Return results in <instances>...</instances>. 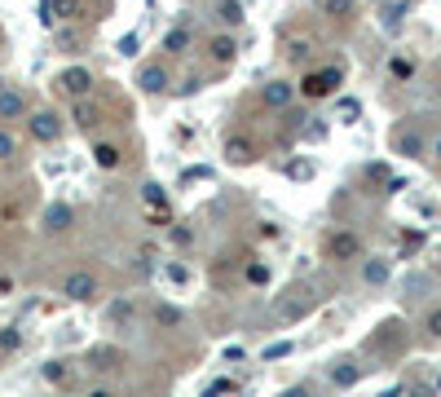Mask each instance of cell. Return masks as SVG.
I'll return each instance as SVG.
<instances>
[{
	"instance_id": "obj_28",
	"label": "cell",
	"mask_w": 441,
	"mask_h": 397,
	"mask_svg": "<svg viewBox=\"0 0 441 397\" xmlns=\"http://www.w3.org/2000/svg\"><path fill=\"white\" fill-rule=\"evenodd\" d=\"M402 13H406V5H388V9H384V23H388V27H397V23H402Z\"/></svg>"
},
{
	"instance_id": "obj_6",
	"label": "cell",
	"mask_w": 441,
	"mask_h": 397,
	"mask_svg": "<svg viewBox=\"0 0 441 397\" xmlns=\"http://www.w3.org/2000/svg\"><path fill=\"white\" fill-rule=\"evenodd\" d=\"M71 221H75V212H71L67 203H53V208L44 212V229H49V234H62V229H67Z\"/></svg>"
},
{
	"instance_id": "obj_13",
	"label": "cell",
	"mask_w": 441,
	"mask_h": 397,
	"mask_svg": "<svg viewBox=\"0 0 441 397\" xmlns=\"http://www.w3.org/2000/svg\"><path fill=\"white\" fill-rule=\"evenodd\" d=\"M186 44H190V31H186V27H172L168 40H163V49H168V53H186Z\"/></svg>"
},
{
	"instance_id": "obj_15",
	"label": "cell",
	"mask_w": 441,
	"mask_h": 397,
	"mask_svg": "<svg viewBox=\"0 0 441 397\" xmlns=\"http://www.w3.org/2000/svg\"><path fill=\"white\" fill-rule=\"evenodd\" d=\"M362 274H366V283H371V287H380L384 278H388V265H384V260H371V265H366Z\"/></svg>"
},
{
	"instance_id": "obj_36",
	"label": "cell",
	"mask_w": 441,
	"mask_h": 397,
	"mask_svg": "<svg viewBox=\"0 0 441 397\" xmlns=\"http://www.w3.org/2000/svg\"><path fill=\"white\" fill-rule=\"evenodd\" d=\"M287 397H309V393H305V389H291V393H287Z\"/></svg>"
},
{
	"instance_id": "obj_39",
	"label": "cell",
	"mask_w": 441,
	"mask_h": 397,
	"mask_svg": "<svg viewBox=\"0 0 441 397\" xmlns=\"http://www.w3.org/2000/svg\"><path fill=\"white\" fill-rule=\"evenodd\" d=\"M93 397H110V393H93Z\"/></svg>"
},
{
	"instance_id": "obj_19",
	"label": "cell",
	"mask_w": 441,
	"mask_h": 397,
	"mask_svg": "<svg viewBox=\"0 0 441 397\" xmlns=\"http://www.w3.org/2000/svg\"><path fill=\"white\" fill-rule=\"evenodd\" d=\"M75 124H79V128H93V124H97V106H84V102H79V106H75Z\"/></svg>"
},
{
	"instance_id": "obj_17",
	"label": "cell",
	"mask_w": 441,
	"mask_h": 397,
	"mask_svg": "<svg viewBox=\"0 0 441 397\" xmlns=\"http://www.w3.org/2000/svg\"><path fill=\"white\" fill-rule=\"evenodd\" d=\"M388 71H393L397 80H411L415 75V62L411 58H393V62H388Z\"/></svg>"
},
{
	"instance_id": "obj_30",
	"label": "cell",
	"mask_w": 441,
	"mask_h": 397,
	"mask_svg": "<svg viewBox=\"0 0 441 397\" xmlns=\"http://www.w3.org/2000/svg\"><path fill=\"white\" fill-rule=\"evenodd\" d=\"M159 322L163 327H177V322H181V313H177V309H159Z\"/></svg>"
},
{
	"instance_id": "obj_14",
	"label": "cell",
	"mask_w": 441,
	"mask_h": 397,
	"mask_svg": "<svg viewBox=\"0 0 441 397\" xmlns=\"http://www.w3.org/2000/svg\"><path fill=\"white\" fill-rule=\"evenodd\" d=\"M397 151H402V155H419L423 141L415 137V132H397Z\"/></svg>"
},
{
	"instance_id": "obj_32",
	"label": "cell",
	"mask_w": 441,
	"mask_h": 397,
	"mask_svg": "<svg viewBox=\"0 0 441 397\" xmlns=\"http://www.w3.org/2000/svg\"><path fill=\"white\" fill-rule=\"evenodd\" d=\"M168 278H172V283H186L190 274H186V265H168Z\"/></svg>"
},
{
	"instance_id": "obj_11",
	"label": "cell",
	"mask_w": 441,
	"mask_h": 397,
	"mask_svg": "<svg viewBox=\"0 0 441 397\" xmlns=\"http://www.w3.org/2000/svg\"><path fill=\"white\" fill-rule=\"evenodd\" d=\"M18 115H27L23 93H0V120H18Z\"/></svg>"
},
{
	"instance_id": "obj_25",
	"label": "cell",
	"mask_w": 441,
	"mask_h": 397,
	"mask_svg": "<svg viewBox=\"0 0 441 397\" xmlns=\"http://www.w3.org/2000/svg\"><path fill=\"white\" fill-rule=\"evenodd\" d=\"M331 379H335L340 389H349V384H357V371H353V367H340V371H335Z\"/></svg>"
},
{
	"instance_id": "obj_26",
	"label": "cell",
	"mask_w": 441,
	"mask_h": 397,
	"mask_svg": "<svg viewBox=\"0 0 441 397\" xmlns=\"http://www.w3.org/2000/svg\"><path fill=\"white\" fill-rule=\"evenodd\" d=\"M248 283H269V270H265V265H248Z\"/></svg>"
},
{
	"instance_id": "obj_4",
	"label": "cell",
	"mask_w": 441,
	"mask_h": 397,
	"mask_svg": "<svg viewBox=\"0 0 441 397\" xmlns=\"http://www.w3.org/2000/svg\"><path fill=\"white\" fill-rule=\"evenodd\" d=\"M67 296H71V301H93V296H97V278L89 270H75L67 278Z\"/></svg>"
},
{
	"instance_id": "obj_34",
	"label": "cell",
	"mask_w": 441,
	"mask_h": 397,
	"mask_svg": "<svg viewBox=\"0 0 441 397\" xmlns=\"http://www.w3.org/2000/svg\"><path fill=\"white\" fill-rule=\"evenodd\" d=\"M419 243H423V234H406V239H402V252H415Z\"/></svg>"
},
{
	"instance_id": "obj_7",
	"label": "cell",
	"mask_w": 441,
	"mask_h": 397,
	"mask_svg": "<svg viewBox=\"0 0 441 397\" xmlns=\"http://www.w3.org/2000/svg\"><path fill=\"white\" fill-rule=\"evenodd\" d=\"M137 84H141L146 93H163V89H168V71H163V66H141Z\"/></svg>"
},
{
	"instance_id": "obj_1",
	"label": "cell",
	"mask_w": 441,
	"mask_h": 397,
	"mask_svg": "<svg viewBox=\"0 0 441 397\" xmlns=\"http://www.w3.org/2000/svg\"><path fill=\"white\" fill-rule=\"evenodd\" d=\"M340 80H345V71H340V66H322V71H309V75L300 80V93H305V97H331V93L340 89Z\"/></svg>"
},
{
	"instance_id": "obj_33",
	"label": "cell",
	"mask_w": 441,
	"mask_h": 397,
	"mask_svg": "<svg viewBox=\"0 0 441 397\" xmlns=\"http://www.w3.org/2000/svg\"><path fill=\"white\" fill-rule=\"evenodd\" d=\"M13 155V137H9V132H0V159H9Z\"/></svg>"
},
{
	"instance_id": "obj_12",
	"label": "cell",
	"mask_w": 441,
	"mask_h": 397,
	"mask_svg": "<svg viewBox=\"0 0 441 397\" xmlns=\"http://www.w3.org/2000/svg\"><path fill=\"white\" fill-rule=\"evenodd\" d=\"M234 53H238V44L230 36H212V58L217 62H234Z\"/></svg>"
},
{
	"instance_id": "obj_9",
	"label": "cell",
	"mask_w": 441,
	"mask_h": 397,
	"mask_svg": "<svg viewBox=\"0 0 441 397\" xmlns=\"http://www.w3.org/2000/svg\"><path fill=\"white\" fill-rule=\"evenodd\" d=\"M93 159H97V168H120V146H110V141H97L93 146Z\"/></svg>"
},
{
	"instance_id": "obj_29",
	"label": "cell",
	"mask_w": 441,
	"mask_h": 397,
	"mask_svg": "<svg viewBox=\"0 0 441 397\" xmlns=\"http://www.w3.org/2000/svg\"><path fill=\"white\" fill-rule=\"evenodd\" d=\"M291 353V340H283V344H269L265 349V358H287Z\"/></svg>"
},
{
	"instance_id": "obj_10",
	"label": "cell",
	"mask_w": 441,
	"mask_h": 397,
	"mask_svg": "<svg viewBox=\"0 0 441 397\" xmlns=\"http://www.w3.org/2000/svg\"><path fill=\"white\" fill-rule=\"evenodd\" d=\"M291 93H296L291 84L274 80V84H265V93H260V97H265V106H287V102H291Z\"/></svg>"
},
{
	"instance_id": "obj_8",
	"label": "cell",
	"mask_w": 441,
	"mask_h": 397,
	"mask_svg": "<svg viewBox=\"0 0 441 397\" xmlns=\"http://www.w3.org/2000/svg\"><path fill=\"white\" fill-rule=\"evenodd\" d=\"M225 159H230V163H252V159H256V151H252V141L230 137V141H225Z\"/></svg>"
},
{
	"instance_id": "obj_20",
	"label": "cell",
	"mask_w": 441,
	"mask_h": 397,
	"mask_svg": "<svg viewBox=\"0 0 441 397\" xmlns=\"http://www.w3.org/2000/svg\"><path fill=\"white\" fill-rule=\"evenodd\" d=\"M49 9H53V18H67V13H75V5L79 0H44Z\"/></svg>"
},
{
	"instance_id": "obj_23",
	"label": "cell",
	"mask_w": 441,
	"mask_h": 397,
	"mask_svg": "<svg viewBox=\"0 0 441 397\" xmlns=\"http://www.w3.org/2000/svg\"><path fill=\"white\" fill-rule=\"evenodd\" d=\"M137 44H141V36H137V31H128V36L120 40V53L124 58H137Z\"/></svg>"
},
{
	"instance_id": "obj_5",
	"label": "cell",
	"mask_w": 441,
	"mask_h": 397,
	"mask_svg": "<svg viewBox=\"0 0 441 397\" xmlns=\"http://www.w3.org/2000/svg\"><path fill=\"white\" fill-rule=\"evenodd\" d=\"M31 132H36V141H58V132H62V124H58V115H49V111H40V115H31Z\"/></svg>"
},
{
	"instance_id": "obj_38",
	"label": "cell",
	"mask_w": 441,
	"mask_h": 397,
	"mask_svg": "<svg viewBox=\"0 0 441 397\" xmlns=\"http://www.w3.org/2000/svg\"><path fill=\"white\" fill-rule=\"evenodd\" d=\"M384 397H402V389H388V393H384Z\"/></svg>"
},
{
	"instance_id": "obj_2",
	"label": "cell",
	"mask_w": 441,
	"mask_h": 397,
	"mask_svg": "<svg viewBox=\"0 0 441 397\" xmlns=\"http://www.w3.org/2000/svg\"><path fill=\"white\" fill-rule=\"evenodd\" d=\"M58 84H62V93H71V97H84V93L93 89V75L84 71V66H67V71L58 75Z\"/></svg>"
},
{
	"instance_id": "obj_35",
	"label": "cell",
	"mask_w": 441,
	"mask_h": 397,
	"mask_svg": "<svg viewBox=\"0 0 441 397\" xmlns=\"http://www.w3.org/2000/svg\"><path fill=\"white\" fill-rule=\"evenodd\" d=\"M428 331H433V336H441V309H437L433 318H428Z\"/></svg>"
},
{
	"instance_id": "obj_16",
	"label": "cell",
	"mask_w": 441,
	"mask_h": 397,
	"mask_svg": "<svg viewBox=\"0 0 441 397\" xmlns=\"http://www.w3.org/2000/svg\"><path fill=\"white\" fill-rule=\"evenodd\" d=\"M221 23H230V27L243 23V5H238V0H225V5H221Z\"/></svg>"
},
{
	"instance_id": "obj_37",
	"label": "cell",
	"mask_w": 441,
	"mask_h": 397,
	"mask_svg": "<svg viewBox=\"0 0 441 397\" xmlns=\"http://www.w3.org/2000/svg\"><path fill=\"white\" fill-rule=\"evenodd\" d=\"M9 291V278H0V296H5Z\"/></svg>"
},
{
	"instance_id": "obj_27",
	"label": "cell",
	"mask_w": 441,
	"mask_h": 397,
	"mask_svg": "<svg viewBox=\"0 0 441 397\" xmlns=\"http://www.w3.org/2000/svg\"><path fill=\"white\" fill-rule=\"evenodd\" d=\"M44 379H49V384H62V379H67V371H62V362H49V367H44Z\"/></svg>"
},
{
	"instance_id": "obj_22",
	"label": "cell",
	"mask_w": 441,
	"mask_h": 397,
	"mask_svg": "<svg viewBox=\"0 0 441 397\" xmlns=\"http://www.w3.org/2000/svg\"><path fill=\"white\" fill-rule=\"evenodd\" d=\"M18 344H23V336H18L13 327H5V331H0V349H5V353H13Z\"/></svg>"
},
{
	"instance_id": "obj_24",
	"label": "cell",
	"mask_w": 441,
	"mask_h": 397,
	"mask_svg": "<svg viewBox=\"0 0 441 397\" xmlns=\"http://www.w3.org/2000/svg\"><path fill=\"white\" fill-rule=\"evenodd\" d=\"M326 13H335V18H349V13H353V0H326Z\"/></svg>"
},
{
	"instance_id": "obj_3",
	"label": "cell",
	"mask_w": 441,
	"mask_h": 397,
	"mask_svg": "<svg viewBox=\"0 0 441 397\" xmlns=\"http://www.w3.org/2000/svg\"><path fill=\"white\" fill-rule=\"evenodd\" d=\"M326 252H331L335 260H357V252H362V243H357V234H349V229H340V234L326 239Z\"/></svg>"
},
{
	"instance_id": "obj_31",
	"label": "cell",
	"mask_w": 441,
	"mask_h": 397,
	"mask_svg": "<svg viewBox=\"0 0 441 397\" xmlns=\"http://www.w3.org/2000/svg\"><path fill=\"white\" fill-rule=\"evenodd\" d=\"M291 177H296V181H305V177H314V168H309V163H291V168H287Z\"/></svg>"
},
{
	"instance_id": "obj_21",
	"label": "cell",
	"mask_w": 441,
	"mask_h": 397,
	"mask_svg": "<svg viewBox=\"0 0 441 397\" xmlns=\"http://www.w3.org/2000/svg\"><path fill=\"white\" fill-rule=\"evenodd\" d=\"M141 198H146L151 208H163V190L155 186V181H146V186H141Z\"/></svg>"
},
{
	"instance_id": "obj_40",
	"label": "cell",
	"mask_w": 441,
	"mask_h": 397,
	"mask_svg": "<svg viewBox=\"0 0 441 397\" xmlns=\"http://www.w3.org/2000/svg\"><path fill=\"white\" fill-rule=\"evenodd\" d=\"M437 155H441V141H437Z\"/></svg>"
},
{
	"instance_id": "obj_18",
	"label": "cell",
	"mask_w": 441,
	"mask_h": 397,
	"mask_svg": "<svg viewBox=\"0 0 441 397\" xmlns=\"http://www.w3.org/2000/svg\"><path fill=\"white\" fill-rule=\"evenodd\" d=\"M128 318H133V305H128V301H115V305H110V322H115V327H124Z\"/></svg>"
}]
</instances>
